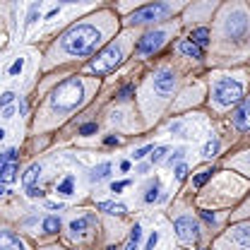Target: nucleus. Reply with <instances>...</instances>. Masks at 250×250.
<instances>
[{"label": "nucleus", "mask_w": 250, "mask_h": 250, "mask_svg": "<svg viewBox=\"0 0 250 250\" xmlns=\"http://www.w3.org/2000/svg\"><path fill=\"white\" fill-rule=\"evenodd\" d=\"M22 67H24V61L20 58V61L12 62V67H10V75H17V72H22Z\"/></svg>", "instance_id": "30"}, {"label": "nucleus", "mask_w": 250, "mask_h": 250, "mask_svg": "<svg viewBox=\"0 0 250 250\" xmlns=\"http://www.w3.org/2000/svg\"><path fill=\"white\" fill-rule=\"evenodd\" d=\"M212 173H214L212 168H205V171H200V173L195 176V181H192V186H195V188H202V186H205V183H207V181H209V178H212Z\"/></svg>", "instance_id": "20"}, {"label": "nucleus", "mask_w": 250, "mask_h": 250, "mask_svg": "<svg viewBox=\"0 0 250 250\" xmlns=\"http://www.w3.org/2000/svg\"><path fill=\"white\" fill-rule=\"evenodd\" d=\"M58 229H61V219H58V217L43 219V231H46V233H56Z\"/></svg>", "instance_id": "21"}, {"label": "nucleus", "mask_w": 250, "mask_h": 250, "mask_svg": "<svg viewBox=\"0 0 250 250\" xmlns=\"http://www.w3.org/2000/svg\"><path fill=\"white\" fill-rule=\"evenodd\" d=\"M178 51H181L183 56H188V58H202V48L195 46L192 41H181V43H178Z\"/></svg>", "instance_id": "13"}, {"label": "nucleus", "mask_w": 250, "mask_h": 250, "mask_svg": "<svg viewBox=\"0 0 250 250\" xmlns=\"http://www.w3.org/2000/svg\"><path fill=\"white\" fill-rule=\"evenodd\" d=\"M217 152H219V140H209V142L205 145V152H202V154L207 156V159H212Z\"/></svg>", "instance_id": "24"}, {"label": "nucleus", "mask_w": 250, "mask_h": 250, "mask_svg": "<svg viewBox=\"0 0 250 250\" xmlns=\"http://www.w3.org/2000/svg\"><path fill=\"white\" fill-rule=\"evenodd\" d=\"M118 142H121V140H118V137H113V135H111V137H106V145H108V147H113V145H118Z\"/></svg>", "instance_id": "38"}, {"label": "nucleus", "mask_w": 250, "mask_h": 250, "mask_svg": "<svg viewBox=\"0 0 250 250\" xmlns=\"http://www.w3.org/2000/svg\"><path fill=\"white\" fill-rule=\"evenodd\" d=\"M173 89H176V75H173L171 70H161V72H156L154 92L159 94V96H168Z\"/></svg>", "instance_id": "8"}, {"label": "nucleus", "mask_w": 250, "mask_h": 250, "mask_svg": "<svg viewBox=\"0 0 250 250\" xmlns=\"http://www.w3.org/2000/svg\"><path fill=\"white\" fill-rule=\"evenodd\" d=\"M108 173H111V164H108V161H104V164H99V166L92 171V181L99 183V181H104Z\"/></svg>", "instance_id": "17"}, {"label": "nucleus", "mask_w": 250, "mask_h": 250, "mask_svg": "<svg viewBox=\"0 0 250 250\" xmlns=\"http://www.w3.org/2000/svg\"><path fill=\"white\" fill-rule=\"evenodd\" d=\"M248 166H250V156H248Z\"/></svg>", "instance_id": "43"}, {"label": "nucleus", "mask_w": 250, "mask_h": 250, "mask_svg": "<svg viewBox=\"0 0 250 250\" xmlns=\"http://www.w3.org/2000/svg\"><path fill=\"white\" fill-rule=\"evenodd\" d=\"M101 43V31L94 24H75L70 31H65L61 39V48L67 56H89Z\"/></svg>", "instance_id": "1"}, {"label": "nucleus", "mask_w": 250, "mask_h": 250, "mask_svg": "<svg viewBox=\"0 0 250 250\" xmlns=\"http://www.w3.org/2000/svg\"><path fill=\"white\" fill-rule=\"evenodd\" d=\"M12 101H15V94L12 92H5L2 96H0V106H10Z\"/></svg>", "instance_id": "28"}, {"label": "nucleus", "mask_w": 250, "mask_h": 250, "mask_svg": "<svg viewBox=\"0 0 250 250\" xmlns=\"http://www.w3.org/2000/svg\"><path fill=\"white\" fill-rule=\"evenodd\" d=\"M156 200H159V183L154 181L145 192V202H156Z\"/></svg>", "instance_id": "23"}, {"label": "nucleus", "mask_w": 250, "mask_h": 250, "mask_svg": "<svg viewBox=\"0 0 250 250\" xmlns=\"http://www.w3.org/2000/svg\"><path fill=\"white\" fill-rule=\"evenodd\" d=\"M27 195H29V197H41L43 192H41V188H29V190H27Z\"/></svg>", "instance_id": "35"}, {"label": "nucleus", "mask_w": 250, "mask_h": 250, "mask_svg": "<svg viewBox=\"0 0 250 250\" xmlns=\"http://www.w3.org/2000/svg\"><path fill=\"white\" fill-rule=\"evenodd\" d=\"M202 219H205V221H209V224H214V221H217V217H214L212 212H202Z\"/></svg>", "instance_id": "37"}, {"label": "nucleus", "mask_w": 250, "mask_h": 250, "mask_svg": "<svg viewBox=\"0 0 250 250\" xmlns=\"http://www.w3.org/2000/svg\"><path fill=\"white\" fill-rule=\"evenodd\" d=\"M241 96H243V84L241 82H236L231 77L217 80V84H214V101H217V106L226 108V106L241 101Z\"/></svg>", "instance_id": "3"}, {"label": "nucleus", "mask_w": 250, "mask_h": 250, "mask_svg": "<svg viewBox=\"0 0 250 250\" xmlns=\"http://www.w3.org/2000/svg\"><path fill=\"white\" fill-rule=\"evenodd\" d=\"M72 188H75V178H72V176H67L62 183H58V192H61V195H70V192H72Z\"/></svg>", "instance_id": "22"}, {"label": "nucleus", "mask_w": 250, "mask_h": 250, "mask_svg": "<svg viewBox=\"0 0 250 250\" xmlns=\"http://www.w3.org/2000/svg\"><path fill=\"white\" fill-rule=\"evenodd\" d=\"M130 92H132V87H123V89H121V99H127Z\"/></svg>", "instance_id": "39"}, {"label": "nucleus", "mask_w": 250, "mask_h": 250, "mask_svg": "<svg viewBox=\"0 0 250 250\" xmlns=\"http://www.w3.org/2000/svg\"><path fill=\"white\" fill-rule=\"evenodd\" d=\"M164 39H166V31H152V34H145V36L137 41V53H140V56H149V53H154L156 48L164 46Z\"/></svg>", "instance_id": "7"}, {"label": "nucleus", "mask_w": 250, "mask_h": 250, "mask_svg": "<svg viewBox=\"0 0 250 250\" xmlns=\"http://www.w3.org/2000/svg\"><path fill=\"white\" fill-rule=\"evenodd\" d=\"M202 250H207V248H202Z\"/></svg>", "instance_id": "45"}, {"label": "nucleus", "mask_w": 250, "mask_h": 250, "mask_svg": "<svg viewBox=\"0 0 250 250\" xmlns=\"http://www.w3.org/2000/svg\"><path fill=\"white\" fill-rule=\"evenodd\" d=\"M248 29V20H246V15L243 12H236L233 17H229V22H226V34L231 36V39H241L243 34Z\"/></svg>", "instance_id": "9"}, {"label": "nucleus", "mask_w": 250, "mask_h": 250, "mask_svg": "<svg viewBox=\"0 0 250 250\" xmlns=\"http://www.w3.org/2000/svg\"><path fill=\"white\" fill-rule=\"evenodd\" d=\"M152 152H154V154H152V164H161L168 149H166V147H156V149H152Z\"/></svg>", "instance_id": "27"}, {"label": "nucleus", "mask_w": 250, "mask_h": 250, "mask_svg": "<svg viewBox=\"0 0 250 250\" xmlns=\"http://www.w3.org/2000/svg\"><path fill=\"white\" fill-rule=\"evenodd\" d=\"M188 41H192L195 46H200V48H202V46H207V43H209V31L205 29V27H200V29H195L192 34H190V39H188Z\"/></svg>", "instance_id": "15"}, {"label": "nucleus", "mask_w": 250, "mask_h": 250, "mask_svg": "<svg viewBox=\"0 0 250 250\" xmlns=\"http://www.w3.org/2000/svg\"><path fill=\"white\" fill-rule=\"evenodd\" d=\"M92 132H96V123H84L80 127V135H92Z\"/></svg>", "instance_id": "29"}, {"label": "nucleus", "mask_w": 250, "mask_h": 250, "mask_svg": "<svg viewBox=\"0 0 250 250\" xmlns=\"http://www.w3.org/2000/svg\"><path fill=\"white\" fill-rule=\"evenodd\" d=\"M121 61H123V48L113 43V46L104 48L101 53H96V58L89 61L87 70H89V72H96V75H104V72H111L116 65H121Z\"/></svg>", "instance_id": "4"}, {"label": "nucleus", "mask_w": 250, "mask_h": 250, "mask_svg": "<svg viewBox=\"0 0 250 250\" xmlns=\"http://www.w3.org/2000/svg\"><path fill=\"white\" fill-rule=\"evenodd\" d=\"M41 178V166L39 164H31L29 168H27V173H24V188L29 190V188H36V181Z\"/></svg>", "instance_id": "12"}, {"label": "nucleus", "mask_w": 250, "mask_h": 250, "mask_svg": "<svg viewBox=\"0 0 250 250\" xmlns=\"http://www.w3.org/2000/svg\"><path fill=\"white\" fill-rule=\"evenodd\" d=\"M89 224H92V217H82V219H75V221L70 224V231H72V233H84V231L89 229Z\"/></svg>", "instance_id": "18"}, {"label": "nucleus", "mask_w": 250, "mask_h": 250, "mask_svg": "<svg viewBox=\"0 0 250 250\" xmlns=\"http://www.w3.org/2000/svg\"><path fill=\"white\" fill-rule=\"evenodd\" d=\"M156 241H159V233H152V236H149V241H147V248L145 250H154V246H156Z\"/></svg>", "instance_id": "34"}, {"label": "nucleus", "mask_w": 250, "mask_h": 250, "mask_svg": "<svg viewBox=\"0 0 250 250\" xmlns=\"http://www.w3.org/2000/svg\"><path fill=\"white\" fill-rule=\"evenodd\" d=\"M233 125H236L238 130H250V99H246V101L236 108V113H233Z\"/></svg>", "instance_id": "10"}, {"label": "nucleus", "mask_w": 250, "mask_h": 250, "mask_svg": "<svg viewBox=\"0 0 250 250\" xmlns=\"http://www.w3.org/2000/svg\"><path fill=\"white\" fill-rule=\"evenodd\" d=\"M0 250H24V243L20 241V236L10 231H0Z\"/></svg>", "instance_id": "11"}, {"label": "nucleus", "mask_w": 250, "mask_h": 250, "mask_svg": "<svg viewBox=\"0 0 250 250\" xmlns=\"http://www.w3.org/2000/svg\"><path fill=\"white\" fill-rule=\"evenodd\" d=\"M96 209H101V212H106V214H125V212H127V207L121 205V202H99Z\"/></svg>", "instance_id": "14"}, {"label": "nucleus", "mask_w": 250, "mask_h": 250, "mask_svg": "<svg viewBox=\"0 0 250 250\" xmlns=\"http://www.w3.org/2000/svg\"><path fill=\"white\" fill-rule=\"evenodd\" d=\"M39 17H41V7H39V5H31V7H29V15H27V24H34Z\"/></svg>", "instance_id": "26"}, {"label": "nucleus", "mask_w": 250, "mask_h": 250, "mask_svg": "<svg viewBox=\"0 0 250 250\" xmlns=\"http://www.w3.org/2000/svg\"><path fill=\"white\" fill-rule=\"evenodd\" d=\"M121 168H123V171H130V161H121Z\"/></svg>", "instance_id": "41"}, {"label": "nucleus", "mask_w": 250, "mask_h": 250, "mask_svg": "<svg viewBox=\"0 0 250 250\" xmlns=\"http://www.w3.org/2000/svg\"><path fill=\"white\" fill-rule=\"evenodd\" d=\"M173 231H176V236H178L183 243H192V241H197V236H200V229H197V224L192 221V217L176 219Z\"/></svg>", "instance_id": "6"}, {"label": "nucleus", "mask_w": 250, "mask_h": 250, "mask_svg": "<svg viewBox=\"0 0 250 250\" xmlns=\"http://www.w3.org/2000/svg\"><path fill=\"white\" fill-rule=\"evenodd\" d=\"M130 186V181H121V183H113V186H111V192H121V190H123V188H127Z\"/></svg>", "instance_id": "32"}, {"label": "nucleus", "mask_w": 250, "mask_h": 250, "mask_svg": "<svg viewBox=\"0 0 250 250\" xmlns=\"http://www.w3.org/2000/svg\"><path fill=\"white\" fill-rule=\"evenodd\" d=\"M0 195H2V188H0Z\"/></svg>", "instance_id": "44"}, {"label": "nucleus", "mask_w": 250, "mask_h": 250, "mask_svg": "<svg viewBox=\"0 0 250 250\" xmlns=\"http://www.w3.org/2000/svg\"><path fill=\"white\" fill-rule=\"evenodd\" d=\"M183 154H186L183 149H176V152L171 154V164H173V161H181V159H183Z\"/></svg>", "instance_id": "36"}, {"label": "nucleus", "mask_w": 250, "mask_h": 250, "mask_svg": "<svg viewBox=\"0 0 250 250\" xmlns=\"http://www.w3.org/2000/svg\"><path fill=\"white\" fill-rule=\"evenodd\" d=\"M152 149H154V147H140V149L135 152V159H142V156H147L149 152H152Z\"/></svg>", "instance_id": "33"}, {"label": "nucleus", "mask_w": 250, "mask_h": 250, "mask_svg": "<svg viewBox=\"0 0 250 250\" xmlns=\"http://www.w3.org/2000/svg\"><path fill=\"white\" fill-rule=\"evenodd\" d=\"M140 238H142V229L135 224V229H132V233H130V241H127L125 250H137V246H140Z\"/></svg>", "instance_id": "19"}, {"label": "nucleus", "mask_w": 250, "mask_h": 250, "mask_svg": "<svg viewBox=\"0 0 250 250\" xmlns=\"http://www.w3.org/2000/svg\"><path fill=\"white\" fill-rule=\"evenodd\" d=\"M15 159H17V152H15V149H7L5 154H0V168H5V166H7L10 161H15Z\"/></svg>", "instance_id": "25"}, {"label": "nucleus", "mask_w": 250, "mask_h": 250, "mask_svg": "<svg viewBox=\"0 0 250 250\" xmlns=\"http://www.w3.org/2000/svg\"><path fill=\"white\" fill-rule=\"evenodd\" d=\"M15 173H17V164L10 161L5 168H0V183H12L15 181Z\"/></svg>", "instance_id": "16"}, {"label": "nucleus", "mask_w": 250, "mask_h": 250, "mask_svg": "<svg viewBox=\"0 0 250 250\" xmlns=\"http://www.w3.org/2000/svg\"><path fill=\"white\" fill-rule=\"evenodd\" d=\"M166 12H171V5L166 2H154V5H145L140 10H135L130 15V24H149V22H159Z\"/></svg>", "instance_id": "5"}, {"label": "nucleus", "mask_w": 250, "mask_h": 250, "mask_svg": "<svg viewBox=\"0 0 250 250\" xmlns=\"http://www.w3.org/2000/svg\"><path fill=\"white\" fill-rule=\"evenodd\" d=\"M0 140H5V130L2 127H0Z\"/></svg>", "instance_id": "42"}, {"label": "nucleus", "mask_w": 250, "mask_h": 250, "mask_svg": "<svg viewBox=\"0 0 250 250\" xmlns=\"http://www.w3.org/2000/svg\"><path fill=\"white\" fill-rule=\"evenodd\" d=\"M2 116H5V118H12V116H15V108H10V106H7V108L2 111Z\"/></svg>", "instance_id": "40"}, {"label": "nucleus", "mask_w": 250, "mask_h": 250, "mask_svg": "<svg viewBox=\"0 0 250 250\" xmlns=\"http://www.w3.org/2000/svg\"><path fill=\"white\" fill-rule=\"evenodd\" d=\"M173 173H176V178H178V181H183V178H186V173H188V166H183V164H181V166H176V171H173Z\"/></svg>", "instance_id": "31"}, {"label": "nucleus", "mask_w": 250, "mask_h": 250, "mask_svg": "<svg viewBox=\"0 0 250 250\" xmlns=\"http://www.w3.org/2000/svg\"><path fill=\"white\" fill-rule=\"evenodd\" d=\"M82 101H84V84H82V80H77V77H70V80L61 82V84L51 92V99H48L51 108L58 111V113H67V111L77 108Z\"/></svg>", "instance_id": "2"}]
</instances>
